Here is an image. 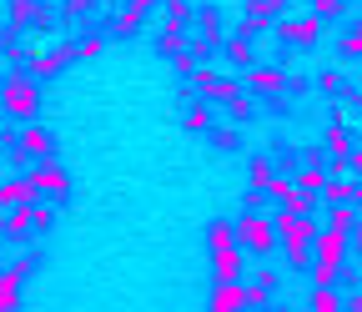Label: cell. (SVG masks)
Instances as JSON below:
<instances>
[{
	"label": "cell",
	"instance_id": "cell-16",
	"mask_svg": "<svg viewBox=\"0 0 362 312\" xmlns=\"http://www.w3.org/2000/svg\"><path fill=\"white\" fill-rule=\"evenodd\" d=\"M141 21H146L141 11H131V6H121V11H116V16L106 21V35H111V40H126V35H136V30H141Z\"/></svg>",
	"mask_w": 362,
	"mask_h": 312
},
{
	"label": "cell",
	"instance_id": "cell-35",
	"mask_svg": "<svg viewBox=\"0 0 362 312\" xmlns=\"http://www.w3.org/2000/svg\"><path fill=\"white\" fill-rule=\"evenodd\" d=\"M322 91H342V71H337V66L322 76Z\"/></svg>",
	"mask_w": 362,
	"mask_h": 312
},
{
	"label": "cell",
	"instance_id": "cell-39",
	"mask_svg": "<svg viewBox=\"0 0 362 312\" xmlns=\"http://www.w3.org/2000/svg\"><path fill=\"white\" fill-rule=\"evenodd\" d=\"M352 252H362V221L352 227Z\"/></svg>",
	"mask_w": 362,
	"mask_h": 312
},
{
	"label": "cell",
	"instance_id": "cell-8",
	"mask_svg": "<svg viewBox=\"0 0 362 312\" xmlns=\"http://www.w3.org/2000/svg\"><path fill=\"white\" fill-rule=\"evenodd\" d=\"M21 156L25 161H51L56 156V141H51V131H45L40 121H25L21 126Z\"/></svg>",
	"mask_w": 362,
	"mask_h": 312
},
{
	"label": "cell",
	"instance_id": "cell-37",
	"mask_svg": "<svg viewBox=\"0 0 362 312\" xmlns=\"http://www.w3.org/2000/svg\"><path fill=\"white\" fill-rule=\"evenodd\" d=\"M126 6H131V11H141V16H146V11L156 6V0H126Z\"/></svg>",
	"mask_w": 362,
	"mask_h": 312
},
{
	"label": "cell",
	"instance_id": "cell-9",
	"mask_svg": "<svg viewBox=\"0 0 362 312\" xmlns=\"http://www.w3.org/2000/svg\"><path fill=\"white\" fill-rule=\"evenodd\" d=\"M277 287H282V277H277V272H267V267H257V277H252V282H242V297H247V307H252V312H262V307L272 302V292H277Z\"/></svg>",
	"mask_w": 362,
	"mask_h": 312
},
{
	"label": "cell",
	"instance_id": "cell-17",
	"mask_svg": "<svg viewBox=\"0 0 362 312\" xmlns=\"http://www.w3.org/2000/svg\"><path fill=\"white\" fill-rule=\"evenodd\" d=\"M247 297H242V282H216L211 292V312H242Z\"/></svg>",
	"mask_w": 362,
	"mask_h": 312
},
{
	"label": "cell",
	"instance_id": "cell-19",
	"mask_svg": "<svg viewBox=\"0 0 362 312\" xmlns=\"http://www.w3.org/2000/svg\"><path fill=\"white\" fill-rule=\"evenodd\" d=\"M45 6H51V0H11V30H25V25H35Z\"/></svg>",
	"mask_w": 362,
	"mask_h": 312
},
{
	"label": "cell",
	"instance_id": "cell-4",
	"mask_svg": "<svg viewBox=\"0 0 362 312\" xmlns=\"http://www.w3.org/2000/svg\"><path fill=\"white\" fill-rule=\"evenodd\" d=\"M317 237H322L317 216H307V212H282V216H277V242H282V252H292V247H317Z\"/></svg>",
	"mask_w": 362,
	"mask_h": 312
},
{
	"label": "cell",
	"instance_id": "cell-24",
	"mask_svg": "<svg viewBox=\"0 0 362 312\" xmlns=\"http://www.w3.org/2000/svg\"><path fill=\"white\" fill-rule=\"evenodd\" d=\"M187 131H211V101L197 96V101L187 106Z\"/></svg>",
	"mask_w": 362,
	"mask_h": 312
},
{
	"label": "cell",
	"instance_id": "cell-11",
	"mask_svg": "<svg viewBox=\"0 0 362 312\" xmlns=\"http://www.w3.org/2000/svg\"><path fill=\"white\" fill-rule=\"evenodd\" d=\"M247 86H252L257 96H282L292 81H287V71H277V66H252V71H247Z\"/></svg>",
	"mask_w": 362,
	"mask_h": 312
},
{
	"label": "cell",
	"instance_id": "cell-26",
	"mask_svg": "<svg viewBox=\"0 0 362 312\" xmlns=\"http://www.w3.org/2000/svg\"><path fill=\"white\" fill-rule=\"evenodd\" d=\"M272 176H277V171H272V161H252V166H247L252 192H267V187H272Z\"/></svg>",
	"mask_w": 362,
	"mask_h": 312
},
{
	"label": "cell",
	"instance_id": "cell-44",
	"mask_svg": "<svg viewBox=\"0 0 362 312\" xmlns=\"http://www.w3.org/2000/svg\"><path fill=\"white\" fill-rule=\"evenodd\" d=\"M357 146H362V141H357Z\"/></svg>",
	"mask_w": 362,
	"mask_h": 312
},
{
	"label": "cell",
	"instance_id": "cell-5",
	"mask_svg": "<svg viewBox=\"0 0 362 312\" xmlns=\"http://www.w3.org/2000/svg\"><path fill=\"white\" fill-rule=\"evenodd\" d=\"M322 16H282L277 21V40L282 46H297V51H312L317 40H322Z\"/></svg>",
	"mask_w": 362,
	"mask_h": 312
},
{
	"label": "cell",
	"instance_id": "cell-12",
	"mask_svg": "<svg viewBox=\"0 0 362 312\" xmlns=\"http://www.w3.org/2000/svg\"><path fill=\"white\" fill-rule=\"evenodd\" d=\"M292 6V0H252V6H247V16H242V35H257L272 16H282Z\"/></svg>",
	"mask_w": 362,
	"mask_h": 312
},
{
	"label": "cell",
	"instance_id": "cell-33",
	"mask_svg": "<svg viewBox=\"0 0 362 312\" xmlns=\"http://www.w3.org/2000/svg\"><path fill=\"white\" fill-rule=\"evenodd\" d=\"M342 6H347V0H312V16L332 21V16H342Z\"/></svg>",
	"mask_w": 362,
	"mask_h": 312
},
{
	"label": "cell",
	"instance_id": "cell-3",
	"mask_svg": "<svg viewBox=\"0 0 362 312\" xmlns=\"http://www.w3.org/2000/svg\"><path fill=\"white\" fill-rule=\"evenodd\" d=\"M237 242H242V252H252V257H267L272 247H282V242H277V221H267L262 212H247V216L237 221Z\"/></svg>",
	"mask_w": 362,
	"mask_h": 312
},
{
	"label": "cell",
	"instance_id": "cell-18",
	"mask_svg": "<svg viewBox=\"0 0 362 312\" xmlns=\"http://www.w3.org/2000/svg\"><path fill=\"white\" fill-rule=\"evenodd\" d=\"M197 16H192V6L187 0H161V30H187Z\"/></svg>",
	"mask_w": 362,
	"mask_h": 312
},
{
	"label": "cell",
	"instance_id": "cell-30",
	"mask_svg": "<svg viewBox=\"0 0 362 312\" xmlns=\"http://www.w3.org/2000/svg\"><path fill=\"white\" fill-rule=\"evenodd\" d=\"M101 46H106L101 30H90V35H81V40H76V56H81V61H90V56H101Z\"/></svg>",
	"mask_w": 362,
	"mask_h": 312
},
{
	"label": "cell",
	"instance_id": "cell-23",
	"mask_svg": "<svg viewBox=\"0 0 362 312\" xmlns=\"http://www.w3.org/2000/svg\"><path fill=\"white\" fill-rule=\"evenodd\" d=\"M221 51H226V61L232 66H252V35H232V40H221Z\"/></svg>",
	"mask_w": 362,
	"mask_h": 312
},
{
	"label": "cell",
	"instance_id": "cell-6",
	"mask_svg": "<svg viewBox=\"0 0 362 312\" xmlns=\"http://www.w3.org/2000/svg\"><path fill=\"white\" fill-rule=\"evenodd\" d=\"M30 187H35V197H40V202H66V197H71V176H66V166L51 156V161H35Z\"/></svg>",
	"mask_w": 362,
	"mask_h": 312
},
{
	"label": "cell",
	"instance_id": "cell-15",
	"mask_svg": "<svg viewBox=\"0 0 362 312\" xmlns=\"http://www.w3.org/2000/svg\"><path fill=\"white\" fill-rule=\"evenodd\" d=\"M0 202L16 212V207H35L40 197H35V187H30V176H21V182H0Z\"/></svg>",
	"mask_w": 362,
	"mask_h": 312
},
{
	"label": "cell",
	"instance_id": "cell-2",
	"mask_svg": "<svg viewBox=\"0 0 362 312\" xmlns=\"http://www.w3.org/2000/svg\"><path fill=\"white\" fill-rule=\"evenodd\" d=\"M0 106H6V116L11 121H30L35 111H40V86H35V76H11L6 86H0Z\"/></svg>",
	"mask_w": 362,
	"mask_h": 312
},
{
	"label": "cell",
	"instance_id": "cell-41",
	"mask_svg": "<svg viewBox=\"0 0 362 312\" xmlns=\"http://www.w3.org/2000/svg\"><path fill=\"white\" fill-rule=\"evenodd\" d=\"M6 81H11V76H6V71H0V86H6Z\"/></svg>",
	"mask_w": 362,
	"mask_h": 312
},
{
	"label": "cell",
	"instance_id": "cell-34",
	"mask_svg": "<svg viewBox=\"0 0 362 312\" xmlns=\"http://www.w3.org/2000/svg\"><path fill=\"white\" fill-rule=\"evenodd\" d=\"M216 146H226V151H232V146H237V121H232V126H221V131H216Z\"/></svg>",
	"mask_w": 362,
	"mask_h": 312
},
{
	"label": "cell",
	"instance_id": "cell-25",
	"mask_svg": "<svg viewBox=\"0 0 362 312\" xmlns=\"http://www.w3.org/2000/svg\"><path fill=\"white\" fill-rule=\"evenodd\" d=\"M327 227H337V232L352 237V227H357V207H327Z\"/></svg>",
	"mask_w": 362,
	"mask_h": 312
},
{
	"label": "cell",
	"instance_id": "cell-13",
	"mask_svg": "<svg viewBox=\"0 0 362 312\" xmlns=\"http://www.w3.org/2000/svg\"><path fill=\"white\" fill-rule=\"evenodd\" d=\"M211 272H216V282H242V272H247V262H242V247L211 252Z\"/></svg>",
	"mask_w": 362,
	"mask_h": 312
},
{
	"label": "cell",
	"instance_id": "cell-36",
	"mask_svg": "<svg viewBox=\"0 0 362 312\" xmlns=\"http://www.w3.org/2000/svg\"><path fill=\"white\" fill-rule=\"evenodd\" d=\"M347 171H352V176H362V146H352V156H347Z\"/></svg>",
	"mask_w": 362,
	"mask_h": 312
},
{
	"label": "cell",
	"instance_id": "cell-27",
	"mask_svg": "<svg viewBox=\"0 0 362 312\" xmlns=\"http://www.w3.org/2000/svg\"><path fill=\"white\" fill-rule=\"evenodd\" d=\"M312 252H317V247H292V252H287V267H292L297 277H302V272H312V267H317V257H312Z\"/></svg>",
	"mask_w": 362,
	"mask_h": 312
},
{
	"label": "cell",
	"instance_id": "cell-43",
	"mask_svg": "<svg viewBox=\"0 0 362 312\" xmlns=\"http://www.w3.org/2000/svg\"><path fill=\"white\" fill-rule=\"evenodd\" d=\"M262 312H277V307H262Z\"/></svg>",
	"mask_w": 362,
	"mask_h": 312
},
{
	"label": "cell",
	"instance_id": "cell-40",
	"mask_svg": "<svg viewBox=\"0 0 362 312\" xmlns=\"http://www.w3.org/2000/svg\"><path fill=\"white\" fill-rule=\"evenodd\" d=\"M347 312H362V292H352V297H347Z\"/></svg>",
	"mask_w": 362,
	"mask_h": 312
},
{
	"label": "cell",
	"instance_id": "cell-29",
	"mask_svg": "<svg viewBox=\"0 0 362 312\" xmlns=\"http://www.w3.org/2000/svg\"><path fill=\"white\" fill-rule=\"evenodd\" d=\"M197 25H202V35L211 40V46L221 40V11H202V16H197Z\"/></svg>",
	"mask_w": 362,
	"mask_h": 312
},
{
	"label": "cell",
	"instance_id": "cell-14",
	"mask_svg": "<svg viewBox=\"0 0 362 312\" xmlns=\"http://www.w3.org/2000/svg\"><path fill=\"white\" fill-rule=\"evenodd\" d=\"M322 151H327V156H332V161H347V156H352V131H347V126H342V121H337V126H327V131H322Z\"/></svg>",
	"mask_w": 362,
	"mask_h": 312
},
{
	"label": "cell",
	"instance_id": "cell-10",
	"mask_svg": "<svg viewBox=\"0 0 362 312\" xmlns=\"http://www.w3.org/2000/svg\"><path fill=\"white\" fill-rule=\"evenodd\" d=\"M25 277H30V262H16V267H6V272H0V312H16V307H21Z\"/></svg>",
	"mask_w": 362,
	"mask_h": 312
},
{
	"label": "cell",
	"instance_id": "cell-28",
	"mask_svg": "<svg viewBox=\"0 0 362 312\" xmlns=\"http://www.w3.org/2000/svg\"><path fill=\"white\" fill-rule=\"evenodd\" d=\"M90 11H96V0H66V6H61V21L76 25V21H86Z\"/></svg>",
	"mask_w": 362,
	"mask_h": 312
},
{
	"label": "cell",
	"instance_id": "cell-22",
	"mask_svg": "<svg viewBox=\"0 0 362 312\" xmlns=\"http://www.w3.org/2000/svg\"><path fill=\"white\" fill-rule=\"evenodd\" d=\"M307 312H347V302H337V287H312Z\"/></svg>",
	"mask_w": 362,
	"mask_h": 312
},
{
	"label": "cell",
	"instance_id": "cell-1",
	"mask_svg": "<svg viewBox=\"0 0 362 312\" xmlns=\"http://www.w3.org/2000/svg\"><path fill=\"white\" fill-rule=\"evenodd\" d=\"M192 81H197V96L211 101V106H226V111H232V121H247V116H252V101H247V91H242L237 76L211 71V66H197Z\"/></svg>",
	"mask_w": 362,
	"mask_h": 312
},
{
	"label": "cell",
	"instance_id": "cell-38",
	"mask_svg": "<svg viewBox=\"0 0 362 312\" xmlns=\"http://www.w3.org/2000/svg\"><path fill=\"white\" fill-rule=\"evenodd\" d=\"M6 227H11V207H6V202H0V232H6Z\"/></svg>",
	"mask_w": 362,
	"mask_h": 312
},
{
	"label": "cell",
	"instance_id": "cell-31",
	"mask_svg": "<svg viewBox=\"0 0 362 312\" xmlns=\"http://www.w3.org/2000/svg\"><path fill=\"white\" fill-rule=\"evenodd\" d=\"M56 207L61 202H35V232H51L56 227Z\"/></svg>",
	"mask_w": 362,
	"mask_h": 312
},
{
	"label": "cell",
	"instance_id": "cell-7",
	"mask_svg": "<svg viewBox=\"0 0 362 312\" xmlns=\"http://www.w3.org/2000/svg\"><path fill=\"white\" fill-rule=\"evenodd\" d=\"M71 61H81V56H76V40H61V46H45V51H35V56L25 61V76L45 81V76H56V71H61V66H71Z\"/></svg>",
	"mask_w": 362,
	"mask_h": 312
},
{
	"label": "cell",
	"instance_id": "cell-32",
	"mask_svg": "<svg viewBox=\"0 0 362 312\" xmlns=\"http://www.w3.org/2000/svg\"><path fill=\"white\" fill-rule=\"evenodd\" d=\"M342 56H352V61L362 56V25H352V30L342 35Z\"/></svg>",
	"mask_w": 362,
	"mask_h": 312
},
{
	"label": "cell",
	"instance_id": "cell-42",
	"mask_svg": "<svg viewBox=\"0 0 362 312\" xmlns=\"http://www.w3.org/2000/svg\"><path fill=\"white\" fill-rule=\"evenodd\" d=\"M6 35H11V30H6ZM6 35H0V46H6Z\"/></svg>",
	"mask_w": 362,
	"mask_h": 312
},
{
	"label": "cell",
	"instance_id": "cell-21",
	"mask_svg": "<svg viewBox=\"0 0 362 312\" xmlns=\"http://www.w3.org/2000/svg\"><path fill=\"white\" fill-rule=\"evenodd\" d=\"M30 232H35V207H16V212H11V227H6V237H11V242H25Z\"/></svg>",
	"mask_w": 362,
	"mask_h": 312
},
{
	"label": "cell",
	"instance_id": "cell-20",
	"mask_svg": "<svg viewBox=\"0 0 362 312\" xmlns=\"http://www.w3.org/2000/svg\"><path fill=\"white\" fill-rule=\"evenodd\" d=\"M206 247H211V252L242 247V242H237V221H211V227H206Z\"/></svg>",
	"mask_w": 362,
	"mask_h": 312
}]
</instances>
